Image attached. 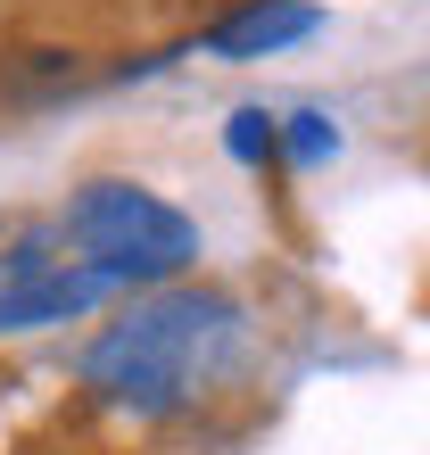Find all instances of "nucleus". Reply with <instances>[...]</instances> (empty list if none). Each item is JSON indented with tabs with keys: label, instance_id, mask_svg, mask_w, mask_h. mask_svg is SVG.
I'll list each match as a JSON object with an SVG mask.
<instances>
[{
	"label": "nucleus",
	"instance_id": "7ed1b4c3",
	"mask_svg": "<svg viewBox=\"0 0 430 455\" xmlns=\"http://www.w3.org/2000/svg\"><path fill=\"white\" fill-rule=\"evenodd\" d=\"M108 290H124L108 265H92V257H59V249H50V232H34V240H17L9 274H0V331L75 323V315H92Z\"/></svg>",
	"mask_w": 430,
	"mask_h": 455
},
{
	"label": "nucleus",
	"instance_id": "20e7f679",
	"mask_svg": "<svg viewBox=\"0 0 430 455\" xmlns=\"http://www.w3.org/2000/svg\"><path fill=\"white\" fill-rule=\"evenodd\" d=\"M307 34H322V9L315 0H249V9H224L199 34V50L207 59H224V67H249V59H274V50H290V42H307Z\"/></svg>",
	"mask_w": 430,
	"mask_h": 455
},
{
	"label": "nucleus",
	"instance_id": "39448f33",
	"mask_svg": "<svg viewBox=\"0 0 430 455\" xmlns=\"http://www.w3.org/2000/svg\"><path fill=\"white\" fill-rule=\"evenodd\" d=\"M282 157L290 166H322V157H339V124L322 108H290L282 116Z\"/></svg>",
	"mask_w": 430,
	"mask_h": 455
},
{
	"label": "nucleus",
	"instance_id": "f03ea898",
	"mask_svg": "<svg viewBox=\"0 0 430 455\" xmlns=\"http://www.w3.org/2000/svg\"><path fill=\"white\" fill-rule=\"evenodd\" d=\"M59 240H75L92 265H108L116 282H141V290L182 282L191 257H199V224L182 216L174 199L141 191V182H116V174H100V182H84V191L67 199Z\"/></svg>",
	"mask_w": 430,
	"mask_h": 455
},
{
	"label": "nucleus",
	"instance_id": "f257e3e1",
	"mask_svg": "<svg viewBox=\"0 0 430 455\" xmlns=\"http://www.w3.org/2000/svg\"><path fill=\"white\" fill-rule=\"evenodd\" d=\"M232 347H240V307L224 290H149L84 347V381L124 414H174L199 381L232 364Z\"/></svg>",
	"mask_w": 430,
	"mask_h": 455
},
{
	"label": "nucleus",
	"instance_id": "423d86ee",
	"mask_svg": "<svg viewBox=\"0 0 430 455\" xmlns=\"http://www.w3.org/2000/svg\"><path fill=\"white\" fill-rule=\"evenodd\" d=\"M224 149L240 157V166L274 157V149H282V116H265V108H240V116H232V132H224Z\"/></svg>",
	"mask_w": 430,
	"mask_h": 455
}]
</instances>
